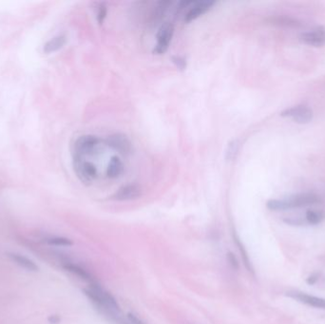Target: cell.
Instances as JSON below:
<instances>
[{
	"label": "cell",
	"mask_w": 325,
	"mask_h": 324,
	"mask_svg": "<svg viewBox=\"0 0 325 324\" xmlns=\"http://www.w3.org/2000/svg\"><path fill=\"white\" fill-rule=\"evenodd\" d=\"M228 260L229 264H230V266L233 269L238 270V268H239V261H238V259L236 258V256L232 252H228Z\"/></svg>",
	"instance_id": "44dd1931"
},
{
	"label": "cell",
	"mask_w": 325,
	"mask_h": 324,
	"mask_svg": "<svg viewBox=\"0 0 325 324\" xmlns=\"http://www.w3.org/2000/svg\"><path fill=\"white\" fill-rule=\"evenodd\" d=\"M317 279H318V276H310L308 278L306 279V281H307V283H308V284H311V285H312V284H314V283L317 281Z\"/></svg>",
	"instance_id": "484cf974"
},
{
	"label": "cell",
	"mask_w": 325,
	"mask_h": 324,
	"mask_svg": "<svg viewBox=\"0 0 325 324\" xmlns=\"http://www.w3.org/2000/svg\"><path fill=\"white\" fill-rule=\"evenodd\" d=\"M106 144L123 155L129 154L131 150V144L127 136L123 134H114L108 137Z\"/></svg>",
	"instance_id": "52a82bcc"
},
{
	"label": "cell",
	"mask_w": 325,
	"mask_h": 324,
	"mask_svg": "<svg viewBox=\"0 0 325 324\" xmlns=\"http://www.w3.org/2000/svg\"><path fill=\"white\" fill-rule=\"evenodd\" d=\"M66 43V36L64 35H58L50 39L49 42L45 45L44 47V51L47 53H50L53 51H56L58 49H61Z\"/></svg>",
	"instance_id": "9a60e30c"
},
{
	"label": "cell",
	"mask_w": 325,
	"mask_h": 324,
	"mask_svg": "<svg viewBox=\"0 0 325 324\" xmlns=\"http://www.w3.org/2000/svg\"><path fill=\"white\" fill-rule=\"evenodd\" d=\"M233 239H234V242L236 243V245L238 246V249L240 250L242 259H243V261H244V266L246 267V269L249 272H253V267H252V264L250 262L249 257L247 255V252H246V250L244 248V244L240 241V239L238 238V236L236 235V233H233Z\"/></svg>",
	"instance_id": "2e32d148"
},
{
	"label": "cell",
	"mask_w": 325,
	"mask_h": 324,
	"mask_svg": "<svg viewBox=\"0 0 325 324\" xmlns=\"http://www.w3.org/2000/svg\"><path fill=\"white\" fill-rule=\"evenodd\" d=\"M214 5L213 1H197L193 2V6L190 7L188 12L186 14L185 21L191 22L207 13Z\"/></svg>",
	"instance_id": "ba28073f"
},
{
	"label": "cell",
	"mask_w": 325,
	"mask_h": 324,
	"mask_svg": "<svg viewBox=\"0 0 325 324\" xmlns=\"http://www.w3.org/2000/svg\"><path fill=\"white\" fill-rule=\"evenodd\" d=\"M171 4V2L169 1H162L158 4L157 8H156V12H155V16H154V18L155 20H159L161 19L163 15L165 14V12L167 11V8L168 6Z\"/></svg>",
	"instance_id": "d6986e66"
},
{
	"label": "cell",
	"mask_w": 325,
	"mask_h": 324,
	"mask_svg": "<svg viewBox=\"0 0 325 324\" xmlns=\"http://www.w3.org/2000/svg\"><path fill=\"white\" fill-rule=\"evenodd\" d=\"M97 21L99 24H102L107 16V7L105 3H99L97 7Z\"/></svg>",
	"instance_id": "ffe728a7"
},
{
	"label": "cell",
	"mask_w": 325,
	"mask_h": 324,
	"mask_svg": "<svg viewBox=\"0 0 325 324\" xmlns=\"http://www.w3.org/2000/svg\"><path fill=\"white\" fill-rule=\"evenodd\" d=\"M44 242L53 246H71L73 244L71 240L64 237H48L44 239Z\"/></svg>",
	"instance_id": "e0dca14e"
},
{
	"label": "cell",
	"mask_w": 325,
	"mask_h": 324,
	"mask_svg": "<svg viewBox=\"0 0 325 324\" xmlns=\"http://www.w3.org/2000/svg\"><path fill=\"white\" fill-rule=\"evenodd\" d=\"M124 172V164L119 157L114 156L108 164L107 176L110 179L119 178Z\"/></svg>",
	"instance_id": "7c38bea8"
},
{
	"label": "cell",
	"mask_w": 325,
	"mask_h": 324,
	"mask_svg": "<svg viewBox=\"0 0 325 324\" xmlns=\"http://www.w3.org/2000/svg\"><path fill=\"white\" fill-rule=\"evenodd\" d=\"M63 268H65L67 271H69V272H70V273L79 277L80 278L84 279V280H87V281L92 282V283L93 282V276L91 275L86 269H84L83 267L77 265V264L66 261V262L63 263Z\"/></svg>",
	"instance_id": "4fadbf2b"
},
{
	"label": "cell",
	"mask_w": 325,
	"mask_h": 324,
	"mask_svg": "<svg viewBox=\"0 0 325 324\" xmlns=\"http://www.w3.org/2000/svg\"><path fill=\"white\" fill-rule=\"evenodd\" d=\"M301 41L313 47H323L325 45V28L323 26L317 27L314 30L302 33Z\"/></svg>",
	"instance_id": "8992f818"
},
{
	"label": "cell",
	"mask_w": 325,
	"mask_h": 324,
	"mask_svg": "<svg viewBox=\"0 0 325 324\" xmlns=\"http://www.w3.org/2000/svg\"><path fill=\"white\" fill-rule=\"evenodd\" d=\"M172 60H173V62L175 63V65L179 68L180 69H184L186 68V61H185L183 58L178 57V56H174V57H172Z\"/></svg>",
	"instance_id": "cb8c5ba5"
},
{
	"label": "cell",
	"mask_w": 325,
	"mask_h": 324,
	"mask_svg": "<svg viewBox=\"0 0 325 324\" xmlns=\"http://www.w3.org/2000/svg\"><path fill=\"white\" fill-rule=\"evenodd\" d=\"M128 319L132 324H146L142 320H140L136 315H134L132 313L128 314Z\"/></svg>",
	"instance_id": "603a6c76"
},
{
	"label": "cell",
	"mask_w": 325,
	"mask_h": 324,
	"mask_svg": "<svg viewBox=\"0 0 325 324\" xmlns=\"http://www.w3.org/2000/svg\"><path fill=\"white\" fill-rule=\"evenodd\" d=\"M100 140L93 135H82L73 144V155L86 157L93 155L97 151Z\"/></svg>",
	"instance_id": "3957f363"
},
{
	"label": "cell",
	"mask_w": 325,
	"mask_h": 324,
	"mask_svg": "<svg viewBox=\"0 0 325 324\" xmlns=\"http://www.w3.org/2000/svg\"><path fill=\"white\" fill-rule=\"evenodd\" d=\"M141 195V188L137 185H127L118 189L114 195V199L117 201L135 200Z\"/></svg>",
	"instance_id": "30bf717a"
},
{
	"label": "cell",
	"mask_w": 325,
	"mask_h": 324,
	"mask_svg": "<svg viewBox=\"0 0 325 324\" xmlns=\"http://www.w3.org/2000/svg\"><path fill=\"white\" fill-rule=\"evenodd\" d=\"M322 203V198L313 193H303L292 196L285 200H270L266 207L270 210H287L293 208H300Z\"/></svg>",
	"instance_id": "6da1fadb"
},
{
	"label": "cell",
	"mask_w": 325,
	"mask_h": 324,
	"mask_svg": "<svg viewBox=\"0 0 325 324\" xmlns=\"http://www.w3.org/2000/svg\"><path fill=\"white\" fill-rule=\"evenodd\" d=\"M7 256L12 259V261H14L16 264L18 266H20L21 268L30 271V272H37L39 270V267L37 266V264L29 258L19 254V253H15V252H8Z\"/></svg>",
	"instance_id": "8fae6325"
},
{
	"label": "cell",
	"mask_w": 325,
	"mask_h": 324,
	"mask_svg": "<svg viewBox=\"0 0 325 324\" xmlns=\"http://www.w3.org/2000/svg\"><path fill=\"white\" fill-rule=\"evenodd\" d=\"M173 33H174V27L171 23L166 22L162 24L157 33V43L154 49L155 53L162 54L167 50L169 47V43L171 42Z\"/></svg>",
	"instance_id": "277c9868"
},
{
	"label": "cell",
	"mask_w": 325,
	"mask_h": 324,
	"mask_svg": "<svg viewBox=\"0 0 325 324\" xmlns=\"http://www.w3.org/2000/svg\"><path fill=\"white\" fill-rule=\"evenodd\" d=\"M72 164L75 174L85 185H90L97 178L96 166L93 162L87 161L85 158L73 155Z\"/></svg>",
	"instance_id": "7a4b0ae2"
},
{
	"label": "cell",
	"mask_w": 325,
	"mask_h": 324,
	"mask_svg": "<svg viewBox=\"0 0 325 324\" xmlns=\"http://www.w3.org/2000/svg\"><path fill=\"white\" fill-rule=\"evenodd\" d=\"M270 23L272 25L289 27V28H299L302 26V23L297 19L289 17H275L270 18Z\"/></svg>",
	"instance_id": "5bb4252c"
},
{
	"label": "cell",
	"mask_w": 325,
	"mask_h": 324,
	"mask_svg": "<svg viewBox=\"0 0 325 324\" xmlns=\"http://www.w3.org/2000/svg\"><path fill=\"white\" fill-rule=\"evenodd\" d=\"M287 295L293 299H295L302 303L310 305V306L325 309V299L318 298L315 296H310L307 294H303V293H300V292H290Z\"/></svg>",
	"instance_id": "9c48e42d"
},
{
	"label": "cell",
	"mask_w": 325,
	"mask_h": 324,
	"mask_svg": "<svg viewBox=\"0 0 325 324\" xmlns=\"http://www.w3.org/2000/svg\"><path fill=\"white\" fill-rule=\"evenodd\" d=\"M48 321H49V323L50 324H58L60 323L61 319L57 315H52V316H49Z\"/></svg>",
	"instance_id": "d4e9b609"
},
{
	"label": "cell",
	"mask_w": 325,
	"mask_h": 324,
	"mask_svg": "<svg viewBox=\"0 0 325 324\" xmlns=\"http://www.w3.org/2000/svg\"><path fill=\"white\" fill-rule=\"evenodd\" d=\"M237 150H238V146H237V143L236 142H232L230 143V145L228 146V159H233L235 154L237 153Z\"/></svg>",
	"instance_id": "7402d4cb"
},
{
	"label": "cell",
	"mask_w": 325,
	"mask_h": 324,
	"mask_svg": "<svg viewBox=\"0 0 325 324\" xmlns=\"http://www.w3.org/2000/svg\"><path fill=\"white\" fill-rule=\"evenodd\" d=\"M280 116L290 117L296 123L299 124H307L313 119V111L306 106H296L290 109L283 111Z\"/></svg>",
	"instance_id": "5b68a950"
},
{
	"label": "cell",
	"mask_w": 325,
	"mask_h": 324,
	"mask_svg": "<svg viewBox=\"0 0 325 324\" xmlns=\"http://www.w3.org/2000/svg\"><path fill=\"white\" fill-rule=\"evenodd\" d=\"M306 221L310 225H319L325 219V214L321 211L308 210L306 212Z\"/></svg>",
	"instance_id": "ac0fdd59"
}]
</instances>
